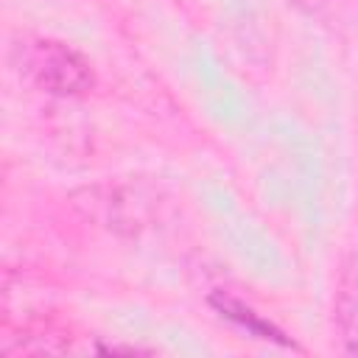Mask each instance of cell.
Here are the masks:
<instances>
[{"mask_svg": "<svg viewBox=\"0 0 358 358\" xmlns=\"http://www.w3.org/2000/svg\"><path fill=\"white\" fill-rule=\"evenodd\" d=\"M14 67L20 76L48 95L76 98L92 90V64L70 45L50 36H20L14 45Z\"/></svg>", "mask_w": 358, "mask_h": 358, "instance_id": "6da1fadb", "label": "cell"}, {"mask_svg": "<svg viewBox=\"0 0 358 358\" xmlns=\"http://www.w3.org/2000/svg\"><path fill=\"white\" fill-rule=\"evenodd\" d=\"M336 319H338V330H341L347 350L358 352V257L352 260V266H347L341 277Z\"/></svg>", "mask_w": 358, "mask_h": 358, "instance_id": "7a4b0ae2", "label": "cell"}]
</instances>
